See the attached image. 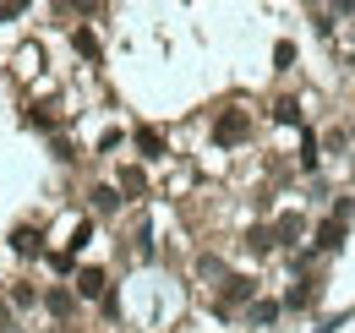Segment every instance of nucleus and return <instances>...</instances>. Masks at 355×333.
<instances>
[{
	"instance_id": "1",
	"label": "nucleus",
	"mask_w": 355,
	"mask_h": 333,
	"mask_svg": "<svg viewBox=\"0 0 355 333\" xmlns=\"http://www.w3.org/2000/svg\"><path fill=\"white\" fill-rule=\"evenodd\" d=\"M246 131H252L246 110H224V115H219V126H214V142H224V148H230V142H241Z\"/></svg>"
},
{
	"instance_id": "2",
	"label": "nucleus",
	"mask_w": 355,
	"mask_h": 333,
	"mask_svg": "<svg viewBox=\"0 0 355 333\" xmlns=\"http://www.w3.org/2000/svg\"><path fill=\"white\" fill-rule=\"evenodd\" d=\"M137 148H142L148 159H159V153H164V137H159L153 126H142V131H137Z\"/></svg>"
},
{
	"instance_id": "3",
	"label": "nucleus",
	"mask_w": 355,
	"mask_h": 333,
	"mask_svg": "<svg viewBox=\"0 0 355 333\" xmlns=\"http://www.w3.org/2000/svg\"><path fill=\"white\" fill-rule=\"evenodd\" d=\"M104 284H110V279H104L98 268H83V273H77V290L83 295H104Z\"/></svg>"
},
{
	"instance_id": "4",
	"label": "nucleus",
	"mask_w": 355,
	"mask_h": 333,
	"mask_svg": "<svg viewBox=\"0 0 355 333\" xmlns=\"http://www.w3.org/2000/svg\"><path fill=\"white\" fill-rule=\"evenodd\" d=\"M339 241H345V230H339V219H328V224L317 230V251H334Z\"/></svg>"
},
{
	"instance_id": "5",
	"label": "nucleus",
	"mask_w": 355,
	"mask_h": 333,
	"mask_svg": "<svg viewBox=\"0 0 355 333\" xmlns=\"http://www.w3.org/2000/svg\"><path fill=\"white\" fill-rule=\"evenodd\" d=\"M252 295H257V284H252V279H230L224 300H230V306H241V300H252Z\"/></svg>"
},
{
	"instance_id": "6",
	"label": "nucleus",
	"mask_w": 355,
	"mask_h": 333,
	"mask_svg": "<svg viewBox=\"0 0 355 333\" xmlns=\"http://www.w3.org/2000/svg\"><path fill=\"white\" fill-rule=\"evenodd\" d=\"M273 235H279V246H295V235H301V219H295V213H284Z\"/></svg>"
},
{
	"instance_id": "7",
	"label": "nucleus",
	"mask_w": 355,
	"mask_h": 333,
	"mask_svg": "<svg viewBox=\"0 0 355 333\" xmlns=\"http://www.w3.org/2000/svg\"><path fill=\"white\" fill-rule=\"evenodd\" d=\"M93 208H98V213H115V208H121V191H115V186H98V191H93Z\"/></svg>"
},
{
	"instance_id": "8",
	"label": "nucleus",
	"mask_w": 355,
	"mask_h": 333,
	"mask_svg": "<svg viewBox=\"0 0 355 333\" xmlns=\"http://www.w3.org/2000/svg\"><path fill=\"white\" fill-rule=\"evenodd\" d=\"M11 246H17V251H39V230H17Z\"/></svg>"
},
{
	"instance_id": "9",
	"label": "nucleus",
	"mask_w": 355,
	"mask_h": 333,
	"mask_svg": "<svg viewBox=\"0 0 355 333\" xmlns=\"http://www.w3.org/2000/svg\"><path fill=\"white\" fill-rule=\"evenodd\" d=\"M49 311L66 317V311H71V290H49Z\"/></svg>"
},
{
	"instance_id": "10",
	"label": "nucleus",
	"mask_w": 355,
	"mask_h": 333,
	"mask_svg": "<svg viewBox=\"0 0 355 333\" xmlns=\"http://www.w3.org/2000/svg\"><path fill=\"white\" fill-rule=\"evenodd\" d=\"M273 121H301V110H295V99H279V104H273Z\"/></svg>"
},
{
	"instance_id": "11",
	"label": "nucleus",
	"mask_w": 355,
	"mask_h": 333,
	"mask_svg": "<svg viewBox=\"0 0 355 333\" xmlns=\"http://www.w3.org/2000/svg\"><path fill=\"white\" fill-rule=\"evenodd\" d=\"M273 317H279V306H273V300H257V306H252V323H273Z\"/></svg>"
},
{
	"instance_id": "12",
	"label": "nucleus",
	"mask_w": 355,
	"mask_h": 333,
	"mask_svg": "<svg viewBox=\"0 0 355 333\" xmlns=\"http://www.w3.org/2000/svg\"><path fill=\"white\" fill-rule=\"evenodd\" d=\"M77 49H83V55H98V39H93L88 28H77Z\"/></svg>"
}]
</instances>
